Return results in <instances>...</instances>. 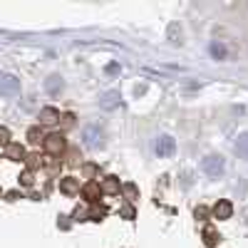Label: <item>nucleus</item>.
Instances as JSON below:
<instances>
[{
    "label": "nucleus",
    "instance_id": "nucleus-14",
    "mask_svg": "<svg viewBox=\"0 0 248 248\" xmlns=\"http://www.w3.org/2000/svg\"><path fill=\"white\" fill-rule=\"evenodd\" d=\"M8 156L13 161H23L25 159V149L20 147V144H10V147H8Z\"/></svg>",
    "mask_w": 248,
    "mask_h": 248
},
{
    "label": "nucleus",
    "instance_id": "nucleus-22",
    "mask_svg": "<svg viewBox=\"0 0 248 248\" xmlns=\"http://www.w3.org/2000/svg\"><path fill=\"white\" fill-rule=\"evenodd\" d=\"M20 181H23V186H30L32 184V171H25L23 176H20Z\"/></svg>",
    "mask_w": 248,
    "mask_h": 248
},
{
    "label": "nucleus",
    "instance_id": "nucleus-8",
    "mask_svg": "<svg viewBox=\"0 0 248 248\" xmlns=\"http://www.w3.org/2000/svg\"><path fill=\"white\" fill-rule=\"evenodd\" d=\"M60 191H62V194H77V191H79V181L72 179V176L60 179Z\"/></svg>",
    "mask_w": 248,
    "mask_h": 248
},
{
    "label": "nucleus",
    "instance_id": "nucleus-10",
    "mask_svg": "<svg viewBox=\"0 0 248 248\" xmlns=\"http://www.w3.org/2000/svg\"><path fill=\"white\" fill-rule=\"evenodd\" d=\"M99 194H102V189H99V184H97V181H90L85 189H82V196H85L87 201H97Z\"/></svg>",
    "mask_w": 248,
    "mask_h": 248
},
{
    "label": "nucleus",
    "instance_id": "nucleus-15",
    "mask_svg": "<svg viewBox=\"0 0 248 248\" xmlns=\"http://www.w3.org/2000/svg\"><path fill=\"white\" fill-rule=\"evenodd\" d=\"M216 241H218V231L211 229V226H206L203 229V243L206 246H216Z\"/></svg>",
    "mask_w": 248,
    "mask_h": 248
},
{
    "label": "nucleus",
    "instance_id": "nucleus-19",
    "mask_svg": "<svg viewBox=\"0 0 248 248\" xmlns=\"http://www.w3.org/2000/svg\"><path fill=\"white\" fill-rule=\"evenodd\" d=\"M124 218H134V209H132V206H122V211H119Z\"/></svg>",
    "mask_w": 248,
    "mask_h": 248
},
{
    "label": "nucleus",
    "instance_id": "nucleus-12",
    "mask_svg": "<svg viewBox=\"0 0 248 248\" xmlns=\"http://www.w3.org/2000/svg\"><path fill=\"white\" fill-rule=\"evenodd\" d=\"M99 189L105 191V194H117V191H119V179H117V176H107L105 181H102Z\"/></svg>",
    "mask_w": 248,
    "mask_h": 248
},
{
    "label": "nucleus",
    "instance_id": "nucleus-2",
    "mask_svg": "<svg viewBox=\"0 0 248 248\" xmlns=\"http://www.w3.org/2000/svg\"><path fill=\"white\" fill-rule=\"evenodd\" d=\"M82 141H85L87 149H99L102 144H105V132H102L99 124H87V127L82 129Z\"/></svg>",
    "mask_w": 248,
    "mask_h": 248
},
{
    "label": "nucleus",
    "instance_id": "nucleus-25",
    "mask_svg": "<svg viewBox=\"0 0 248 248\" xmlns=\"http://www.w3.org/2000/svg\"><path fill=\"white\" fill-rule=\"evenodd\" d=\"M94 171H97L94 164H87V167H85V176H94Z\"/></svg>",
    "mask_w": 248,
    "mask_h": 248
},
{
    "label": "nucleus",
    "instance_id": "nucleus-13",
    "mask_svg": "<svg viewBox=\"0 0 248 248\" xmlns=\"http://www.w3.org/2000/svg\"><path fill=\"white\" fill-rule=\"evenodd\" d=\"M236 154L243 156V159H248V134H241L236 139Z\"/></svg>",
    "mask_w": 248,
    "mask_h": 248
},
{
    "label": "nucleus",
    "instance_id": "nucleus-17",
    "mask_svg": "<svg viewBox=\"0 0 248 248\" xmlns=\"http://www.w3.org/2000/svg\"><path fill=\"white\" fill-rule=\"evenodd\" d=\"M28 137H30V141H32V144H37L40 139H45L43 134H40V129H37V127H32V129L28 132Z\"/></svg>",
    "mask_w": 248,
    "mask_h": 248
},
{
    "label": "nucleus",
    "instance_id": "nucleus-21",
    "mask_svg": "<svg viewBox=\"0 0 248 248\" xmlns=\"http://www.w3.org/2000/svg\"><path fill=\"white\" fill-rule=\"evenodd\" d=\"M122 72V67L117 65V62H112V65H107V75H119Z\"/></svg>",
    "mask_w": 248,
    "mask_h": 248
},
{
    "label": "nucleus",
    "instance_id": "nucleus-16",
    "mask_svg": "<svg viewBox=\"0 0 248 248\" xmlns=\"http://www.w3.org/2000/svg\"><path fill=\"white\" fill-rule=\"evenodd\" d=\"M211 55H214L216 60H223V57H226V50H223V45L214 43V45H211Z\"/></svg>",
    "mask_w": 248,
    "mask_h": 248
},
{
    "label": "nucleus",
    "instance_id": "nucleus-4",
    "mask_svg": "<svg viewBox=\"0 0 248 248\" xmlns=\"http://www.w3.org/2000/svg\"><path fill=\"white\" fill-rule=\"evenodd\" d=\"M156 154L161 156V159H167V156H171L174 152H176V141H174V137H169V134H161L159 139H156Z\"/></svg>",
    "mask_w": 248,
    "mask_h": 248
},
{
    "label": "nucleus",
    "instance_id": "nucleus-1",
    "mask_svg": "<svg viewBox=\"0 0 248 248\" xmlns=\"http://www.w3.org/2000/svg\"><path fill=\"white\" fill-rule=\"evenodd\" d=\"M201 171H203L206 176H211V179H218V176L226 171V159H223L221 154H209V156H203Z\"/></svg>",
    "mask_w": 248,
    "mask_h": 248
},
{
    "label": "nucleus",
    "instance_id": "nucleus-9",
    "mask_svg": "<svg viewBox=\"0 0 248 248\" xmlns=\"http://www.w3.org/2000/svg\"><path fill=\"white\" fill-rule=\"evenodd\" d=\"M62 87H65V82H62L60 75H52V77H47V82H45V90H47L50 94H60Z\"/></svg>",
    "mask_w": 248,
    "mask_h": 248
},
{
    "label": "nucleus",
    "instance_id": "nucleus-6",
    "mask_svg": "<svg viewBox=\"0 0 248 248\" xmlns=\"http://www.w3.org/2000/svg\"><path fill=\"white\" fill-rule=\"evenodd\" d=\"M231 214H233V203L231 201H226V199H221L216 206H214V216L216 218H231Z\"/></svg>",
    "mask_w": 248,
    "mask_h": 248
},
{
    "label": "nucleus",
    "instance_id": "nucleus-18",
    "mask_svg": "<svg viewBox=\"0 0 248 248\" xmlns=\"http://www.w3.org/2000/svg\"><path fill=\"white\" fill-rule=\"evenodd\" d=\"M105 214H107V211H105V206H99V209H94V211H92V216H90V218H92V221H99Z\"/></svg>",
    "mask_w": 248,
    "mask_h": 248
},
{
    "label": "nucleus",
    "instance_id": "nucleus-11",
    "mask_svg": "<svg viewBox=\"0 0 248 248\" xmlns=\"http://www.w3.org/2000/svg\"><path fill=\"white\" fill-rule=\"evenodd\" d=\"M60 119V112L55 107H45V109H40V122L43 124H55Z\"/></svg>",
    "mask_w": 248,
    "mask_h": 248
},
{
    "label": "nucleus",
    "instance_id": "nucleus-5",
    "mask_svg": "<svg viewBox=\"0 0 248 248\" xmlns=\"http://www.w3.org/2000/svg\"><path fill=\"white\" fill-rule=\"evenodd\" d=\"M43 144H45V152H50V154H62L65 152V137L62 134H50V137L43 139Z\"/></svg>",
    "mask_w": 248,
    "mask_h": 248
},
{
    "label": "nucleus",
    "instance_id": "nucleus-23",
    "mask_svg": "<svg viewBox=\"0 0 248 248\" xmlns=\"http://www.w3.org/2000/svg\"><path fill=\"white\" fill-rule=\"evenodd\" d=\"M8 139H10V132L5 127H0V144H8Z\"/></svg>",
    "mask_w": 248,
    "mask_h": 248
},
{
    "label": "nucleus",
    "instance_id": "nucleus-3",
    "mask_svg": "<svg viewBox=\"0 0 248 248\" xmlns=\"http://www.w3.org/2000/svg\"><path fill=\"white\" fill-rule=\"evenodd\" d=\"M20 94V79L10 72L0 75V97H17Z\"/></svg>",
    "mask_w": 248,
    "mask_h": 248
},
{
    "label": "nucleus",
    "instance_id": "nucleus-24",
    "mask_svg": "<svg viewBox=\"0 0 248 248\" xmlns=\"http://www.w3.org/2000/svg\"><path fill=\"white\" fill-rule=\"evenodd\" d=\"M206 216H209V209H203V206H199V209H196V218H206Z\"/></svg>",
    "mask_w": 248,
    "mask_h": 248
},
{
    "label": "nucleus",
    "instance_id": "nucleus-7",
    "mask_svg": "<svg viewBox=\"0 0 248 248\" xmlns=\"http://www.w3.org/2000/svg\"><path fill=\"white\" fill-rule=\"evenodd\" d=\"M99 107L102 109H117L119 107V92H107V94H102L99 97Z\"/></svg>",
    "mask_w": 248,
    "mask_h": 248
},
{
    "label": "nucleus",
    "instance_id": "nucleus-20",
    "mask_svg": "<svg viewBox=\"0 0 248 248\" xmlns=\"http://www.w3.org/2000/svg\"><path fill=\"white\" fill-rule=\"evenodd\" d=\"M124 194H127L129 199H134L137 196V186L134 184H127V186H124Z\"/></svg>",
    "mask_w": 248,
    "mask_h": 248
}]
</instances>
